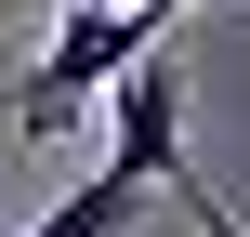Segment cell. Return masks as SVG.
<instances>
[{
	"label": "cell",
	"mask_w": 250,
	"mask_h": 237,
	"mask_svg": "<svg viewBox=\"0 0 250 237\" xmlns=\"http://www.w3.org/2000/svg\"><path fill=\"white\" fill-rule=\"evenodd\" d=\"M171 13H185V0H119V13H105V0H66V26L40 40V66H26V92H13L0 132L40 145V132H66L79 106H105L145 53H171Z\"/></svg>",
	"instance_id": "1"
},
{
	"label": "cell",
	"mask_w": 250,
	"mask_h": 237,
	"mask_svg": "<svg viewBox=\"0 0 250 237\" xmlns=\"http://www.w3.org/2000/svg\"><path fill=\"white\" fill-rule=\"evenodd\" d=\"M105 172H145V185L185 172V66H171V53H145V66L105 92Z\"/></svg>",
	"instance_id": "2"
},
{
	"label": "cell",
	"mask_w": 250,
	"mask_h": 237,
	"mask_svg": "<svg viewBox=\"0 0 250 237\" xmlns=\"http://www.w3.org/2000/svg\"><path fill=\"white\" fill-rule=\"evenodd\" d=\"M145 198H158L145 172H105V158H92V172H79V185H66V198H53V211H40L26 237H119L132 211H145Z\"/></svg>",
	"instance_id": "3"
},
{
	"label": "cell",
	"mask_w": 250,
	"mask_h": 237,
	"mask_svg": "<svg viewBox=\"0 0 250 237\" xmlns=\"http://www.w3.org/2000/svg\"><path fill=\"white\" fill-rule=\"evenodd\" d=\"M171 198H185V211H198V237H250L237 211H224V198H211V185H198V172H171Z\"/></svg>",
	"instance_id": "4"
}]
</instances>
